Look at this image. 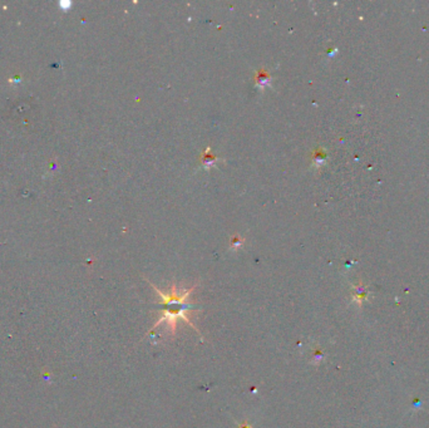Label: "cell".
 I'll return each mask as SVG.
<instances>
[{
    "instance_id": "7a4b0ae2",
    "label": "cell",
    "mask_w": 429,
    "mask_h": 428,
    "mask_svg": "<svg viewBox=\"0 0 429 428\" xmlns=\"http://www.w3.org/2000/svg\"><path fill=\"white\" fill-rule=\"evenodd\" d=\"M221 160H222V158L214 155L211 151V147L207 146L202 152H201V156L200 158H198V166L202 167V168L205 169H211L212 167L216 166V164Z\"/></svg>"
},
{
    "instance_id": "3957f363",
    "label": "cell",
    "mask_w": 429,
    "mask_h": 428,
    "mask_svg": "<svg viewBox=\"0 0 429 428\" xmlns=\"http://www.w3.org/2000/svg\"><path fill=\"white\" fill-rule=\"evenodd\" d=\"M271 83H272L271 74L264 68L257 69L256 73H255V86H256L259 90H265V88L271 87Z\"/></svg>"
},
{
    "instance_id": "6da1fadb",
    "label": "cell",
    "mask_w": 429,
    "mask_h": 428,
    "mask_svg": "<svg viewBox=\"0 0 429 428\" xmlns=\"http://www.w3.org/2000/svg\"><path fill=\"white\" fill-rule=\"evenodd\" d=\"M149 284H151V286H152L156 292L158 293V295L161 297V303H160V305L162 306L161 318L158 319L157 323L151 328L149 332H153L156 328H158V325L161 324V323L167 321V323L170 324L171 332H172V334L175 335V334H176L177 320H179V319H182V320H185L192 329L196 330L197 333H198V335H200V332H198V329L196 328V325H195L194 323H191L190 319H188L187 316V310L194 309V305H192V304H188L187 299L190 298L191 293L195 290L196 285L192 286V288L190 289H181V290H179L176 284H172L170 293H163L161 292L157 286L153 285L152 282H149Z\"/></svg>"
},
{
    "instance_id": "277c9868",
    "label": "cell",
    "mask_w": 429,
    "mask_h": 428,
    "mask_svg": "<svg viewBox=\"0 0 429 428\" xmlns=\"http://www.w3.org/2000/svg\"><path fill=\"white\" fill-rule=\"evenodd\" d=\"M325 161H326V152H325L324 149L319 147V149H315L311 153V165L313 167H316V168H319L320 166L325 164Z\"/></svg>"
},
{
    "instance_id": "8992f818",
    "label": "cell",
    "mask_w": 429,
    "mask_h": 428,
    "mask_svg": "<svg viewBox=\"0 0 429 428\" xmlns=\"http://www.w3.org/2000/svg\"><path fill=\"white\" fill-rule=\"evenodd\" d=\"M238 428H253V427H252V425H250V423H249L248 419H245V421H242L241 423H238Z\"/></svg>"
},
{
    "instance_id": "5b68a950",
    "label": "cell",
    "mask_w": 429,
    "mask_h": 428,
    "mask_svg": "<svg viewBox=\"0 0 429 428\" xmlns=\"http://www.w3.org/2000/svg\"><path fill=\"white\" fill-rule=\"evenodd\" d=\"M244 241L245 239L241 238V236L238 235L232 236V238H231V241H230V247L232 250L240 249V247L242 246V244H244Z\"/></svg>"
}]
</instances>
